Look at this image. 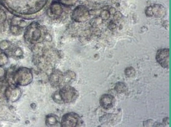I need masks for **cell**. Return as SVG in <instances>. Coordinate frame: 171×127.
<instances>
[{
  "label": "cell",
  "mask_w": 171,
  "mask_h": 127,
  "mask_svg": "<svg viewBox=\"0 0 171 127\" xmlns=\"http://www.w3.org/2000/svg\"><path fill=\"white\" fill-rule=\"evenodd\" d=\"M7 78V81L11 84L18 86H25L30 84L33 79L32 71L27 68H20L15 71L12 72L11 74L8 73L5 75Z\"/></svg>",
  "instance_id": "cell-1"
},
{
  "label": "cell",
  "mask_w": 171,
  "mask_h": 127,
  "mask_svg": "<svg viewBox=\"0 0 171 127\" xmlns=\"http://www.w3.org/2000/svg\"><path fill=\"white\" fill-rule=\"evenodd\" d=\"M79 94L73 87L68 85L63 86L60 90L53 94V100L57 103L69 104L76 101Z\"/></svg>",
  "instance_id": "cell-2"
},
{
  "label": "cell",
  "mask_w": 171,
  "mask_h": 127,
  "mask_svg": "<svg viewBox=\"0 0 171 127\" xmlns=\"http://www.w3.org/2000/svg\"><path fill=\"white\" fill-rule=\"evenodd\" d=\"M83 121L78 114L74 112L67 113L64 115L61 121V126L63 127L81 126Z\"/></svg>",
  "instance_id": "cell-3"
},
{
  "label": "cell",
  "mask_w": 171,
  "mask_h": 127,
  "mask_svg": "<svg viewBox=\"0 0 171 127\" xmlns=\"http://www.w3.org/2000/svg\"><path fill=\"white\" fill-rule=\"evenodd\" d=\"M4 96L6 99L12 102L18 101L21 96V90L17 85L10 84L4 91Z\"/></svg>",
  "instance_id": "cell-4"
},
{
  "label": "cell",
  "mask_w": 171,
  "mask_h": 127,
  "mask_svg": "<svg viewBox=\"0 0 171 127\" xmlns=\"http://www.w3.org/2000/svg\"><path fill=\"white\" fill-rule=\"evenodd\" d=\"M156 59L162 67L168 68L169 66V49H160L157 51Z\"/></svg>",
  "instance_id": "cell-5"
},
{
  "label": "cell",
  "mask_w": 171,
  "mask_h": 127,
  "mask_svg": "<svg viewBox=\"0 0 171 127\" xmlns=\"http://www.w3.org/2000/svg\"><path fill=\"white\" fill-rule=\"evenodd\" d=\"M49 81L51 85L54 88L64 86V74L58 70H55L50 75Z\"/></svg>",
  "instance_id": "cell-6"
},
{
  "label": "cell",
  "mask_w": 171,
  "mask_h": 127,
  "mask_svg": "<svg viewBox=\"0 0 171 127\" xmlns=\"http://www.w3.org/2000/svg\"><path fill=\"white\" fill-rule=\"evenodd\" d=\"M101 106L105 109H109L114 106L115 99L110 94H104L101 96L100 100Z\"/></svg>",
  "instance_id": "cell-7"
},
{
  "label": "cell",
  "mask_w": 171,
  "mask_h": 127,
  "mask_svg": "<svg viewBox=\"0 0 171 127\" xmlns=\"http://www.w3.org/2000/svg\"><path fill=\"white\" fill-rule=\"evenodd\" d=\"M76 78V74L70 71H67L64 74V86L68 85Z\"/></svg>",
  "instance_id": "cell-8"
},
{
  "label": "cell",
  "mask_w": 171,
  "mask_h": 127,
  "mask_svg": "<svg viewBox=\"0 0 171 127\" xmlns=\"http://www.w3.org/2000/svg\"><path fill=\"white\" fill-rule=\"evenodd\" d=\"M58 122V120L55 116L54 115H50L47 116L46 118L45 123L46 125L52 126L55 125Z\"/></svg>",
  "instance_id": "cell-9"
},
{
  "label": "cell",
  "mask_w": 171,
  "mask_h": 127,
  "mask_svg": "<svg viewBox=\"0 0 171 127\" xmlns=\"http://www.w3.org/2000/svg\"><path fill=\"white\" fill-rule=\"evenodd\" d=\"M115 90L118 93H123L127 90V86L123 82H118L116 84Z\"/></svg>",
  "instance_id": "cell-10"
},
{
  "label": "cell",
  "mask_w": 171,
  "mask_h": 127,
  "mask_svg": "<svg viewBox=\"0 0 171 127\" xmlns=\"http://www.w3.org/2000/svg\"><path fill=\"white\" fill-rule=\"evenodd\" d=\"M8 62V56L5 53L0 51V66L5 65Z\"/></svg>",
  "instance_id": "cell-11"
},
{
  "label": "cell",
  "mask_w": 171,
  "mask_h": 127,
  "mask_svg": "<svg viewBox=\"0 0 171 127\" xmlns=\"http://www.w3.org/2000/svg\"><path fill=\"white\" fill-rule=\"evenodd\" d=\"M11 54L12 56L15 57L21 58L23 56V53L20 48H15L13 51H12L11 53Z\"/></svg>",
  "instance_id": "cell-12"
},
{
  "label": "cell",
  "mask_w": 171,
  "mask_h": 127,
  "mask_svg": "<svg viewBox=\"0 0 171 127\" xmlns=\"http://www.w3.org/2000/svg\"><path fill=\"white\" fill-rule=\"evenodd\" d=\"M125 74L128 77H133L135 74V71L133 68L130 67L126 68L125 70Z\"/></svg>",
  "instance_id": "cell-13"
},
{
  "label": "cell",
  "mask_w": 171,
  "mask_h": 127,
  "mask_svg": "<svg viewBox=\"0 0 171 127\" xmlns=\"http://www.w3.org/2000/svg\"><path fill=\"white\" fill-rule=\"evenodd\" d=\"M6 86L5 83L3 79H0V99L2 98L3 92H4L6 88L5 86Z\"/></svg>",
  "instance_id": "cell-14"
},
{
  "label": "cell",
  "mask_w": 171,
  "mask_h": 127,
  "mask_svg": "<svg viewBox=\"0 0 171 127\" xmlns=\"http://www.w3.org/2000/svg\"><path fill=\"white\" fill-rule=\"evenodd\" d=\"M9 43L5 41L2 42L0 45V48L2 50H5L9 48Z\"/></svg>",
  "instance_id": "cell-15"
},
{
  "label": "cell",
  "mask_w": 171,
  "mask_h": 127,
  "mask_svg": "<svg viewBox=\"0 0 171 127\" xmlns=\"http://www.w3.org/2000/svg\"><path fill=\"white\" fill-rule=\"evenodd\" d=\"M5 71L4 69L0 66V79H3V77L5 76Z\"/></svg>",
  "instance_id": "cell-16"
}]
</instances>
